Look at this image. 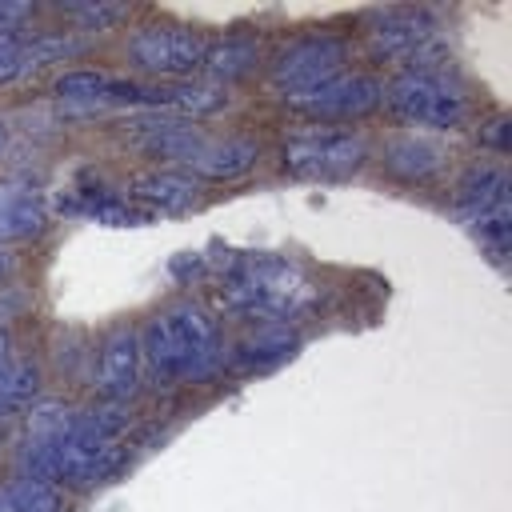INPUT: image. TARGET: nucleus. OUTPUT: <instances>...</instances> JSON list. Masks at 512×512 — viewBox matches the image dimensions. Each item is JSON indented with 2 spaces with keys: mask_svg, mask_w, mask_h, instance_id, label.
I'll use <instances>...</instances> for the list:
<instances>
[{
  "mask_svg": "<svg viewBox=\"0 0 512 512\" xmlns=\"http://www.w3.org/2000/svg\"><path fill=\"white\" fill-rule=\"evenodd\" d=\"M216 308L244 324H296L320 300V284L280 252H224L208 264Z\"/></svg>",
  "mask_w": 512,
  "mask_h": 512,
  "instance_id": "f257e3e1",
  "label": "nucleus"
},
{
  "mask_svg": "<svg viewBox=\"0 0 512 512\" xmlns=\"http://www.w3.org/2000/svg\"><path fill=\"white\" fill-rule=\"evenodd\" d=\"M140 360L144 372L168 388L208 384L224 372V328L216 308L196 296H176L160 304L140 328Z\"/></svg>",
  "mask_w": 512,
  "mask_h": 512,
  "instance_id": "f03ea898",
  "label": "nucleus"
},
{
  "mask_svg": "<svg viewBox=\"0 0 512 512\" xmlns=\"http://www.w3.org/2000/svg\"><path fill=\"white\" fill-rule=\"evenodd\" d=\"M380 108H388L400 124L428 132V136L456 132L472 120V92L464 76L456 72L452 56H440V60H424L412 68H396L384 84Z\"/></svg>",
  "mask_w": 512,
  "mask_h": 512,
  "instance_id": "7ed1b4c3",
  "label": "nucleus"
},
{
  "mask_svg": "<svg viewBox=\"0 0 512 512\" xmlns=\"http://www.w3.org/2000/svg\"><path fill=\"white\" fill-rule=\"evenodd\" d=\"M204 52H208V36L192 24H176V20H152L132 28V36L124 40V60L144 72L156 76L160 84H180V80H196V72L204 68Z\"/></svg>",
  "mask_w": 512,
  "mask_h": 512,
  "instance_id": "20e7f679",
  "label": "nucleus"
},
{
  "mask_svg": "<svg viewBox=\"0 0 512 512\" xmlns=\"http://www.w3.org/2000/svg\"><path fill=\"white\" fill-rule=\"evenodd\" d=\"M364 160H368V140L352 128L308 124V128H296L280 148L284 172L292 180H316V184L348 180L364 168Z\"/></svg>",
  "mask_w": 512,
  "mask_h": 512,
  "instance_id": "39448f33",
  "label": "nucleus"
},
{
  "mask_svg": "<svg viewBox=\"0 0 512 512\" xmlns=\"http://www.w3.org/2000/svg\"><path fill=\"white\" fill-rule=\"evenodd\" d=\"M348 56H352V44L340 36V32H300L292 40H284L272 56H268V84L284 96H300L308 88H320L324 80L348 72Z\"/></svg>",
  "mask_w": 512,
  "mask_h": 512,
  "instance_id": "423d86ee",
  "label": "nucleus"
},
{
  "mask_svg": "<svg viewBox=\"0 0 512 512\" xmlns=\"http://www.w3.org/2000/svg\"><path fill=\"white\" fill-rule=\"evenodd\" d=\"M364 40L380 60L396 68L448 56L440 40V20L428 8H376L364 16Z\"/></svg>",
  "mask_w": 512,
  "mask_h": 512,
  "instance_id": "0eeeda50",
  "label": "nucleus"
},
{
  "mask_svg": "<svg viewBox=\"0 0 512 512\" xmlns=\"http://www.w3.org/2000/svg\"><path fill=\"white\" fill-rule=\"evenodd\" d=\"M384 100V80H376L372 72H340L332 80H324L320 88H308L300 96H284V108L308 124L320 128H340L352 120H364L380 108Z\"/></svg>",
  "mask_w": 512,
  "mask_h": 512,
  "instance_id": "6e6552de",
  "label": "nucleus"
},
{
  "mask_svg": "<svg viewBox=\"0 0 512 512\" xmlns=\"http://www.w3.org/2000/svg\"><path fill=\"white\" fill-rule=\"evenodd\" d=\"M124 140L156 160L160 168H172V172H184L192 164V156L200 152L208 128L204 124H192V120H176V116H164V112H132L124 116Z\"/></svg>",
  "mask_w": 512,
  "mask_h": 512,
  "instance_id": "1a4fd4ad",
  "label": "nucleus"
},
{
  "mask_svg": "<svg viewBox=\"0 0 512 512\" xmlns=\"http://www.w3.org/2000/svg\"><path fill=\"white\" fill-rule=\"evenodd\" d=\"M140 380H144L140 336H136V328L128 320L124 324H112L96 340V352H92V384H96L100 400L128 404L140 392Z\"/></svg>",
  "mask_w": 512,
  "mask_h": 512,
  "instance_id": "9d476101",
  "label": "nucleus"
},
{
  "mask_svg": "<svg viewBox=\"0 0 512 512\" xmlns=\"http://www.w3.org/2000/svg\"><path fill=\"white\" fill-rule=\"evenodd\" d=\"M380 168L400 184H432L448 168V148L428 132H396L380 148Z\"/></svg>",
  "mask_w": 512,
  "mask_h": 512,
  "instance_id": "9b49d317",
  "label": "nucleus"
},
{
  "mask_svg": "<svg viewBox=\"0 0 512 512\" xmlns=\"http://www.w3.org/2000/svg\"><path fill=\"white\" fill-rule=\"evenodd\" d=\"M260 164V144L244 132H208L200 152L192 156V164L184 168V176L192 180H212V184H232V180H244L252 168Z\"/></svg>",
  "mask_w": 512,
  "mask_h": 512,
  "instance_id": "f8f14e48",
  "label": "nucleus"
},
{
  "mask_svg": "<svg viewBox=\"0 0 512 512\" xmlns=\"http://www.w3.org/2000/svg\"><path fill=\"white\" fill-rule=\"evenodd\" d=\"M296 348H300V336L288 324H248L240 336L224 340V368L268 372V368L292 360Z\"/></svg>",
  "mask_w": 512,
  "mask_h": 512,
  "instance_id": "ddd939ff",
  "label": "nucleus"
},
{
  "mask_svg": "<svg viewBox=\"0 0 512 512\" xmlns=\"http://www.w3.org/2000/svg\"><path fill=\"white\" fill-rule=\"evenodd\" d=\"M124 196L144 208L148 216L160 212V216H184L200 204V188L192 176L184 172H172V168H144L136 176H128L124 184Z\"/></svg>",
  "mask_w": 512,
  "mask_h": 512,
  "instance_id": "4468645a",
  "label": "nucleus"
},
{
  "mask_svg": "<svg viewBox=\"0 0 512 512\" xmlns=\"http://www.w3.org/2000/svg\"><path fill=\"white\" fill-rule=\"evenodd\" d=\"M512 180L500 160H472L456 180H452V208L472 224L488 212L508 208Z\"/></svg>",
  "mask_w": 512,
  "mask_h": 512,
  "instance_id": "2eb2a0df",
  "label": "nucleus"
},
{
  "mask_svg": "<svg viewBox=\"0 0 512 512\" xmlns=\"http://www.w3.org/2000/svg\"><path fill=\"white\" fill-rule=\"evenodd\" d=\"M48 220H52V212H48V200L40 188H32L24 180L0 184V248L36 240L48 228Z\"/></svg>",
  "mask_w": 512,
  "mask_h": 512,
  "instance_id": "dca6fc26",
  "label": "nucleus"
},
{
  "mask_svg": "<svg viewBox=\"0 0 512 512\" xmlns=\"http://www.w3.org/2000/svg\"><path fill=\"white\" fill-rule=\"evenodd\" d=\"M264 68V48L256 36L248 32H228L220 40H208V52H204V80L216 84V88H228V84H240L248 76H256Z\"/></svg>",
  "mask_w": 512,
  "mask_h": 512,
  "instance_id": "f3484780",
  "label": "nucleus"
},
{
  "mask_svg": "<svg viewBox=\"0 0 512 512\" xmlns=\"http://www.w3.org/2000/svg\"><path fill=\"white\" fill-rule=\"evenodd\" d=\"M60 208L72 216H88L96 224H112V228H132V224L148 220V212L136 208L124 192H104V188H72L60 200Z\"/></svg>",
  "mask_w": 512,
  "mask_h": 512,
  "instance_id": "a211bd4d",
  "label": "nucleus"
},
{
  "mask_svg": "<svg viewBox=\"0 0 512 512\" xmlns=\"http://www.w3.org/2000/svg\"><path fill=\"white\" fill-rule=\"evenodd\" d=\"M88 48H92V40L80 36V32H68V28H36V32L24 28V36H20L24 72H36V68H48V64H72Z\"/></svg>",
  "mask_w": 512,
  "mask_h": 512,
  "instance_id": "6ab92c4d",
  "label": "nucleus"
},
{
  "mask_svg": "<svg viewBox=\"0 0 512 512\" xmlns=\"http://www.w3.org/2000/svg\"><path fill=\"white\" fill-rule=\"evenodd\" d=\"M40 396V372L32 360L24 356H8L0 360V424L12 416H24V408Z\"/></svg>",
  "mask_w": 512,
  "mask_h": 512,
  "instance_id": "aec40b11",
  "label": "nucleus"
},
{
  "mask_svg": "<svg viewBox=\"0 0 512 512\" xmlns=\"http://www.w3.org/2000/svg\"><path fill=\"white\" fill-rule=\"evenodd\" d=\"M0 512H64V496L60 488L16 472L0 480Z\"/></svg>",
  "mask_w": 512,
  "mask_h": 512,
  "instance_id": "412c9836",
  "label": "nucleus"
},
{
  "mask_svg": "<svg viewBox=\"0 0 512 512\" xmlns=\"http://www.w3.org/2000/svg\"><path fill=\"white\" fill-rule=\"evenodd\" d=\"M56 16L68 24V32L80 36H96V32H112L128 20V4H112V0H68L56 4Z\"/></svg>",
  "mask_w": 512,
  "mask_h": 512,
  "instance_id": "4be33fe9",
  "label": "nucleus"
},
{
  "mask_svg": "<svg viewBox=\"0 0 512 512\" xmlns=\"http://www.w3.org/2000/svg\"><path fill=\"white\" fill-rule=\"evenodd\" d=\"M472 232H476V240H480V248L496 260V264H504V256H508V244H512V208H500V212H488V216H480V220H472L468 224Z\"/></svg>",
  "mask_w": 512,
  "mask_h": 512,
  "instance_id": "5701e85b",
  "label": "nucleus"
},
{
  "mask_svg": "<svg viewBox=\"0 0 512 512\" xmlns=\"http://www.w3.org/2000/svg\"><path fill=\"white\" fill-rule=\"evenodd\" d=\"M20 36H0V84H12L24 76V52H20Z\"/></svg>",
  "mask_w": 512,
  "mask_h": 512,
  "instance_id": "b1692460",
  "label": "nucleus"
},
{
  "mask_svg": "<svg viewBox=\"0 0 512 512\" xmlns=\"http://www.w3.org/2000/svg\"><path fill=\"white\" fill-rule=\"evenodd\" d=\"M36 16V4H12V0H0V36H16L24 32V24Z\"/></svg>",
  "mask_w": 512,
  "mask_h": 512,
  "instance_id": "393cba45",
  "label": "nucleus"
},
{
  "mask_svg": "<svg viewBox=\"0 0 512 512\" xmlns=\"http://www.w3.org/2000/svg\"><path fill=\"white\" fill-rule=\"evenodd\" d=\"M480 144H488L496 156L508 152V120L504 116H492L488 124H480Z\"/></svg>",
  "mask_w": 512,
  "mask_h": 512,
  "instance_id": "a878e982",
  "label": "nucleus"
},
{
  "mask_svg": "<svg viewBox=\"0 0 512 512\" xmlns=\"http://www.w3.org/2000/svg\"><path fill=\"white\" fill-rule=\"evenodd\" d=\"M12 356V340H8V332L0 328V360H8Z\"/></svg>",
  "mask_w": 512,
  "mask_h": 512,
  "instance_id": "bb28decb",
  "label": "nucleus"
},
{
  "mask_svg": "<svg viewBox=\"0 0 512 512\" xmlns=\"http://www.w3.org/2000/svg\"><path fill=\"white\" fill-rule=\"evenodd\" d=\"M4 144H8V128H4V120H0V152H4Z\"/></svg>",
  "mask_w": 512,
  "mask_h": 512,
  "instance_id": "cd10ccee",
  "label": "nucleus"
}]
</instances>
